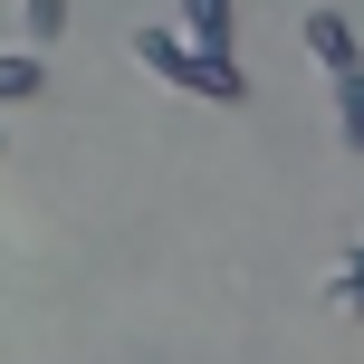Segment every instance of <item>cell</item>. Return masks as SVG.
<instances>
[{"instance_id":"1","label":"cell","mask_w":364,"mask_h":364,"mask_svg":"<svg viewBox=\"0 0 364 364\" xmlns=\"http://www.w3.org/2000/svg\"><path fill=\"white\" fill-rule=\"evenodd\" d=\"M134 58H144L164 87H182V96H211V106H240L250 96V77H240V58H201L192 38H173V29H134Z\"/></svg>"},{"instance_id":"2","label":"cell","mask_w":364,"mask_h":364,"mask_svg":"<svg viewBox=\"0 0 364 364\" xmlns=\"http://www.w3.org/2000/svg\"><path fill=\"white\" fill-rule=\"evenodd\" d=\"M240 0H182V29H192V48L201 58H240Z\"/></svg>"},{"instance_id":"3","label":"cell","mask_w":364,"mask_h":364,"mask_svg":"<svg viewBox=\"0 0 364 364\" xmlns=\"http://www.w3.org/2000/svg\"><path fill=\"white\" fill-rule=\"evenodd\" d=\"M297 38H307V58H316V68H364V48H355V29H346V19H336V10H307V19H297Z\"/></svg>"},{"instance_id":"4","label":"cell","mask_w":364,"mask_h":364,"mask_svg":"<svg viewBox=\"0 0 364 364\" xmlns=\"http://www.w3.org/2000/svg\"><path fill=\"white\" fill-rule=\"evenodd\" d=\"M19 96H48V68L29 48H0V106H19Z\"/></svg>"},{"instance_id":"5","label":"cell","mask_w":364,"mask_h":364,"mask_svg":"<svg viewBox=\"0 0 364 364\" xmlns=\"http://www.w3.org/2000/svg\"><path fill=\"white\" fill-rule=\"evenodd\" d=\"M336 134L364 154V68H336Z\"/></svg>"},{"instance_id":"6","label":"cell","mask_w":364,"mask_h":364,"mask_svg":"<svg viewBox=\"0 0 364 364\" xmlns=\"http://www.w3.org/2000/svg\"><path fill=\"white\" fill-rule=\"evenodd\" d=\"M19 29L48 48V38H68V0H19Z\"/></svg>"},{"instance_id":"7","label":"cell","mask_w":364,"mask_h":364,"mask_svg":"<svg viewBox=\"0 0 364 364\" xmlns=\"http://www.w3.org/2000/svg\"><path fill=\"white\" fill-rule=\"evenodd\" d=\"M326 297H336V307H346V316H364V250H346V278H336Z\"/></svg>"},{"instance_id":"8","label":"cell","mask_w":364,"mask_h":364,"mask_svg":"<svg viewBox=\"0 0 364 364\" xmlns=\"http://www.w3.org/2000/svg\"><path fill=\"white\" fill-rule=\"evenodd\" d=\"M0 154H10V134H0Z\"/></svg>"}]
</instances>
